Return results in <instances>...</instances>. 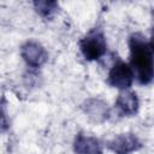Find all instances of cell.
<instances>
[{
  "mask_svg": "<svg viewBox=\"0 0 154 154\" xmlns=\"http://www.w3.org/2000/svg\"><path fill=\"white\" fill-rule=\"evenodd\" d=\"M134 78H135V76H134V72H132V69L130 67V65L122 60H118L109 70L107 82L109 85H112L114 88H118L122 90H128L132 85Z\"/></svg>",
  "mask_w": 154,
  "mask_h": 154,
  "instance_id": "cell-3",
  "label": "cell"
},
{
  "mask_svg": "<svg viewBox=\"0 0 154 154\" xmlns=\"http://www.w3.org/2000/svg\"><path fill=\"white\" fill-rule=\"evenodd\" d=\"M10 123L6 113V101L4 96H0V132H4L8 129Z\"/></svg>",
  "mask_w": 154,
  "mask_h": 154,
  "instance_id": "cell-10",
  "label": "cell"
},
{
  "mask_svg": "<svg viewBox=\"0 0 154 154\" xmlns=\"http://www.w3.org/2000/svg\"><path fill=\"white\" fill-rule=\"evenodd\" d=\"M107 146L116 154H130L141 148V142L134 134H120L113 137Z\"/></svg>",
  "mask_w": 154,
  "mask_h": 154,
  "instance_id": "cell-5",
  "label": "cell"
},
{
  "mask_svg": "<svg viewBox=\"0 0 154 154\" xmlns=\"http://www.w3.org/2000/svg\"><path fill=\"white\" fill-rule=\"evenodd\" d=\"M73 150L76 154H102L100 142L91 136L79 134L73 142Z\"/></svg>",
  "mask_w": 154,
  "mask_h": 154,
  "instance_id": "cell-7",
  "label": "cell"
},
{
  "mask_svg": "<svg viewBox=\"0 0 154 154\" xmlns=\"http://www.w3.org/2000/svg\"><path fill=\"white\" fill-rule=\"evenodd\" d=\"M88 112L91 117H95L96 120H99L100 118H107V107L103 102L99 100H93L90 105L88 103Z\"/></svg>",
  "mask_w": 154,
  "mask_h": 154,
  "instance_id": "cell-9",
  "label": "cell"
},
{
  "mask_svg": "<svg viewBox=\"0 0 154 154\" xmlns=\"http://www.w3.org/2000/svg\"><path fill=\"white\" fill-rule=\"evenodd\" d=\"M20 54L24 61L31 67H40L42 66L48 58L46 49L35 41L25 42L20 48Z\"/></svg>",
  "mask_w": 154,
  "mask_h": 154,
  "instance_id": "cell-4",
  "label": "cell"
},
{
  "mask_svg": "<svg viewBox=\"0 0 154 154\" xmlns=\"http://www.w3.org/2000/svg\"><path fill=\"white\" fill-rule=\"evenodd\" d=\"M34 7L36 12L42 17H49L57 11L58 4L55 1H35Z\"/></svg>",
  "mask_w": 154,
  "mask_h": 154,
  "instance_id": "cell-8",
  "label": "cell"
},
{
  "mask_svg": "<svg viewBox=\"0 0 154 154\" xmlns=\"http://www.w3.org/2000/svg\"><path fill=\"white\" fill-rule=\"evenodd\" d=\"M79 49L87 60H97L106 54L107 42L103 32L99 29L89 31L81 41Z\"/></svg>",
  "mask_w": 154,
  "mask_h": 154,
  "instance_id": "cell-2",
  "label": "cell"
},
{
  "mask_svg": "<svg viewBox=\"0 0 154 154\" xmlns=\"http://www.w3.org/2000/svg\"><path fill=\"white\" fill-rule=\"evenodd\" d=\"M130 67L141 84L153 81V46L142 34H134L129 40Z\"/></svg>",
  "mask_w": 154,
  "mask_h": 154,
  "instance_id": "cell-1",
  "label": "cell"
},
{
  "mask_svg": "<svg viewBox=\"0 0 154 154\" xmlns=\"http://www.w3.org/2000/svg\"><path fill=\"white\" fill-rule=\"evenodd\" d=\"M138 97L136 93L124 90L118 95V99L116 101V107L123 116H134L138 111Z\"/></svg>",
  "mask_w": 154,
  "mask_h": 154,
  "instance_id": "cell-6",
  "label": "cell"
}]
</instances>
